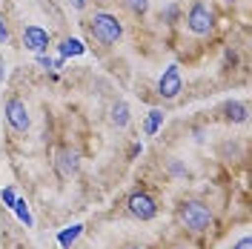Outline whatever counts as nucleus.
Here are the masks:
<instances>
[{"label":"nucleus","mask_w":252,"mask_h":249,"mask_svg":"<svg viewBox=\"0 0 252 249\" xmlns=\"http://www.w3.org/2000/svg\"><path fill=\"white\" fill-rule=\"evenodd\" d=\"M89 31L94 34V40L103 43V46H112V43H118L124 37L121 20L115 15H109V12H94V17L89 20Z\"/></svg>","instance_id":"obj_1"},{"label":"nucleus","mask_w":252,"mask_h":249,"mask_svg":"<svg viewBox=\"0 0 252 249\" xmlns=\"http://www.w3.org/2000/svg\"><path fill=\"white\" fill-rule=\"evenodd\" d=\"M178 218H181V223H184L187 229H192V232H206L209 223H212V209L201 201H187L178 209Z\"/></svg>","instance_id":"obj_2"},{"label":"nucleus","mask_w":252,"mask_h":249,"mask_svg":"<svg viewBox=\"0 0 252 249\" xmlns=\"http://www.w3.org/2000/svg\"><path fill=\"white\" fill-rule=\"evenodd\" d=\"M187 26L192 34H209L212 26H215V15H212V9L206 6V3H195L192 9H189L187 15Z\"/></svg>","instance_id":"obj_3"},{"label":"nucleus","mask_w":252,"mask_h":249,"mask_svg":"<svg viewBox=\"0 0 252 249\" xmlns=\"http://www.w3.org/2000/svg\"><path fill=\"white\" fill-rule=\"evenodd\" d=\"M3 115H6L9 126H12V129H17V132H26V129L32 126L29 109H26V103H23L20 97H9V100H6V109H3Z\"/></svg>","instance_id":"obj_4"},{"label":"nucleus","mask_w":252,"mask_h":249,"mask_svg":"<svg viewBox=\"0 0 252 249\" xmlns=\"http://www.w3.org/2000/svg\"><path fill=\"white\" fill-rule=\"evenodd\" d=\"M129 212H132L138 220H152L158 215V203H155L152 195L135 192V195H129Z\"/></svg>","instance_id":"obj_5"},{"label":"nucleus","mask_w":252,"mask_h":249,"mask_svg":"<svg viewBox=\"0 0 252 249\" xmlns=\"http://www.w3.org/2000/svg\"><path fill=\"white\" fill-rule=\"evenodd\" d=\"M181 89H184L181 69H178V66H166V72H163L160 80H158V94H160V97H166V100H172V97L181 94Z\"/></svg>","instance_id":"obj_6"},{"label":"nucleus","mask_w":252,"mask_h":249,"mask_svg":"<svg viewBox=\"0 0 252 249\" xmlns=\"http://www.w3.org/2000/svg\"><path fill=\"white\" fill-rule=\"evenodd\" d=\"M23 46L37 52V55H43L49 49V31L40 29V26H26L23 29Z\"/></svg>","instance_id":"obj_7"},{"label":"nucleus","mask_w":252,"mask_h":249,"mask_svg":"<svg viewBox=\"0 0 252 249\" xmlns=\"http://www.w3.org/2000/svg\"><path fill=\"white\" fill-rule=\"evenodd\" d=\"M55 166H58V172H61V178H72V175L78 172V166H80V155L72 152V149H61Z\"/></svg>","instance_id":"obj_8"},{"label":"nucleus","mask_w":252,"mask_h":249,"mask_svg":"<svg viewBox=\"0 0 252 249\" xmlns=\"http://www.w3.org/2000/svg\"><path fill=\"white\" fill-rule=\"evenodd\" d=\"M83 52H86V46L80 40H75V37H63L61 40V58H78Z\"/></svg>","instance_id":"obj_9"},{"label":"nucleus","mask_w":252,"mask_h":249,"mask_svg":"<svg viewBox=\"0 0 252 249\" xmlns=\"http://www.w3.org/2000/svg\"><path fill=\"white\" fill-rule=\"evenodd\" d=\"M80 235H83V226H80V223H75V226H69V229H63V232L58 235V244H61L63 249H69L80 238Z\"/></svg>","instance_id":"obj_10"},{"label":"nucleus","mask_w":252,"mask_h":249,"mask_svg":"<svg viewBox=\"0 0 252 249\" xmlns=\"http://www.w3.org/2000/svg\"><path fill=\"white\" fill-rule=\"evenodd\" d=\"M160 126H163V112H160V109H152L149 115H146L143 132H146V135H155V132L160 129Z\"/></svg>","instance_id":"obj_11"},{"label":"nucleus","mask_w":252,"mask_h":249,"mask_svg":"<svg viewBox=\"0 0 252 249\" xmlns=\"http://www.w3.org/2000/svg\"><path fill=\"white\" fill-rule=\"evenodd\" d=\"M112 124L118 126V129H124L129 124V106L126 103H115L112 106Z\"/></svg>","instance_id":"obj_12"},{"label":"nucleus","mask_w":252,"mask_h":249,"mask_svg":"<svg viewBox=\"0 0 252 249\" xmlns=\"http://www.w3.org/2000/svg\"><path fill=\"white\" fill-rule=\"evenodd\" d=\"M12 209H15V215L20 218V223H26V226H32V223H34V220H32V212H29V203H26V201H20V198H17Z\"/></svg>","instance_id":"obj_13"},{"label":"nucleus","mask_w":252,"mask_h":249,"mask_svg":"<svg viewBox=\"0 0 252 249\" xmlns=\"http://www.w3.org/2000/svg\"><path fill=\"white\" fill-rule=\"evenodd\" d=\"M124 6L132 12V15H146V9H149V0H124Z\"/></svg>","instance_id":"obj_14"},{"label":"nucleus","mask_w":252,"mask_h":249,"mask_svg":"<svg viewBox=\"0 0 252 249\" xmlns=\"http://www.w3.org/2000/svg\"><path fill=\"white\" fill-rule=\"evenodd\" d=\"M226 112H229V118L238 121V124H244V121H247V106H241V103H229Z\"/></svg>","instance_id":"obj_15"},{"label":"nucleus","mask_w":252,"mask_h":249,"mask_svg":"<svg viewBox=\"0 0 252 249\" xmlns=\"http://www.w3.org/2000/svg\"><path fill=\"white\" fill-rule=\"evenodd\" d=\"M0 201H3V203H6V206H9V209H12V206H15V201H17L15 189H12V187H6V189H3V192H0Z\"/></svg>","instance_id":"obj_16"},{"label":"nucleus","mask_w":252,"mask_h":249,"mask_svg":"<svg viewBox=\"0 0 252 249\" xmlns=\"http://www.w3.org/2000/svg\"><path fill=\"white\" fill-rule=\"evenodd\" d=\"M6 40H9V29H6V17L0 12V43H6Z\"/></svg>","instance_id":"obj_17"},{"label":"nucleus","mask_w":252,"mask_h":249,"mask_svg":"<svg viewBox=\"0 0 252 249\" xmlns=\"http://www.w3.org/2000/svg\"><path fill=\"white\" fill-rule=\"evenodd\" d=\"M232 249H252V241L247 238V235H244V238H241V241H238V244H235Z\"/></svg>","instance_id":"obj_18"},{"label":"nucleus","mask_w":252,"mask_h":249,"mask_svg":"<svg viewBox=\"0 0 252 249\" xmlns=\"http://www.w3.org/2000/svg\"><path fill=\"white\" fill-rule=\"evenodd\" d=\"M37 63H40V66H43V69H52V61H49L46 55H40V58H37Z\"/></svg>","instance_id":"obj_19"},{"label":"nucleus","mask_w":252,"mask_h":249,"mask_svg":"<svg viewBox=\"0 0 252 249\" xmlns=\"http://www.w3.org/2000/svg\"><path fill=\"white\" fill-rule=\"evenodd\" d=\"M141 155V143H135V146H132V152H129V157H138Z\"/></svg>","instance_id":"obj_20"},{"label":"nucleus","mask_w":252,"mask_h":249,"mask_svg":"<svg viewBox=\"0 0 252 249\" xmlns=\"http://www.w3.org/2000/svg\"><path fill=\"white\" fill-rule=\"evenodd\" d=\"M72 6L75 9H86V0H72Z\"/></svg>","instance_id":"obj_21"},{"label":"nucleus","mask_w":252,"mask_h":249,"mask_svg":"<svg viewBox=\"0 0 252 249\" xmlns=\"http://www.w3.org/2000/svg\"><path fill=\"white\" fill-rule=\"evenodd\" d=\"M126 249H143V247H126Z\"/></svg>","instance_id":"obj_22"},{"label":"nucleus","mask_w":252,"mask_h":249,"mask_svg":"<svg viewBox=\"0 0 252 249\" xmlns=\"http://www.w3.org/2000/svg\"><path fill=\"white\" fill-rule=\"evenodd\" d=\"M178 249H187V247H178Z\"/></svg>","instance_id":"obj_23"}]
</instances>
